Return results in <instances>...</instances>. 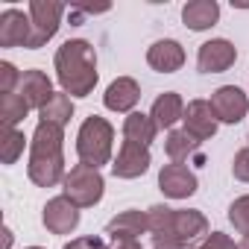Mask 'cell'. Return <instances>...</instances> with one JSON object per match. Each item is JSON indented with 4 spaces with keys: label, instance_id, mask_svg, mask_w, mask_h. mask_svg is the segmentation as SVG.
<instances>
[{
    "label": "cell",
    "instance_id": "cell-19",
    "mask_svg": "<svg viewBox=\"0 0 249 249\" xmlns=\"http://www.w3.org/2000/svg\"><path fill=\"white\" fill-rule=\"evenodd\" d=\"M120 132H123V141H132V144H141V147H150L156 141V135H159L153 117L144 114V111H132V114L123 117V129Z\"/></svg>",
    "mask_w": 249,
    "mask_h": 249
},
{
    "label": "cell",
    "instance_id": "cell-9",
    "mask_svg": "<svg viewBox=\"0 0 249 249\" xmlns=\"http://www.w3.org/2000/svg\"><path fill=\"white\" fill-rule=\"evenodd\" d=\"M196 188H199V179L185 164H173L170 161V164H164L159 170V191L167 199H188V196L196 194Z\"/></svg>",
    "mask_w": 249,
    "mask_h": 249
},
{
    "label": "cell",
    "instance_id": "cell-20",
    "mask_svg": "<svg viewBox=\"0 0 249 249\" xmlns=\"http://www.w3.org/2000/svg\"><path fill=\"white\" fill-rule=\"evenodd\" d=\"M196 150H199V141H196L194 135H188L185 129H170L167 138H164V153H167V159H170L173 164L188 161Z\"/></svg>",
    "mask_w": 249,
    "mask_h": 249
},
{
    "label": "cell",
    "instance_id": "cell-12",
    "mask_svg": "<svg viewBox=\"0 0 249 249\" xmlns=\"http://www.w3.org/2000/svg\"><path fill=\"white\" fill-rule=\"evenodd\" d=\"M141 100V85L132 79V76H117L108 82L106 94H103V106L108 111H117V114H132L135 106Z\"/></svg>",
    "mask_w": 249,
    "mask_h": 249
},
{
    "label": "cell",
    "instance_id": "cell-26",
    "mask_svg": "<svg viewBox=\"0 0 249 249\" xmlns=\"http://www.w3.org/2000/svg\"><path fill=\"white\" fill-rule=\"evenodd\" d=\"M231 176L243 185H249V147L237 150L234 153V161H231Z\"/></svg>",
    "mask_w": 249,
    "mask_h": 249
},
{
    "label": "cell",
    "instance_id": "cell-22",
    "mask_svg": "<svg viewBox=\"0 0 249 249\" xmlns=\"http://www.w3.org/2000/svg\"><path fill=\"white\" fill-rule=\"evenodd\" d=\"M33 108L27 106V100L15 91V94H0V117H3V129H18V123L30 114Z\"/></svg>",
    "mask_w": 249,
    "mask_h": 249
},
{
    "label": "cell",
    "instance_id": "cell-21",
    "mask_svg": "<svg viewBox=\"0 0 249 249\" xmlns=\"http://www.w3.org/2000/svg\"><path fill=\"white\" fill-rule=\"evenodd\" d=\"M38 117L44 120V123H53V126H68L71 123V117H73V97H68L65 91H56L53 97H50V103L38 111Z\"/></svg>",
    "mask_w": 249,
    "mask_h": 249
},
{
    "label": "cell",
    "instance_id": "cell-18",
    "mask_svg": "<svg viewBox=\"0 0 249 249\" xmlns=\"http://www.w3.org/2000/svg\"><path fill=\"white\" fill-rule=\"evenodd\" d=\"M182 21L194 33H205L220 21V3L217 0H191L182 6Z\"/></svg>",
    "mask_w": 249,
    "mask_h": 249
},
{
    "label": "cell",
    "instance_id": "cell-1",
    "mask_svg": "<svg viewBox=\"0 0 249 249\" xmlns=\"http://www.w3.org/2000/svg\"><path fill=\"white\" fill-rule=\"evenodd\" d=\"M56 79L68 97H88L97 88V50L85 38H68L53 56Z\"/></svg>",
    "mask_w": 249,
    "mask_h": 249
},
{
    "label": "cell",
    "instance_id": "cell-11",
    "mask_svg": "<svg viewBox=\"0 0 249 249\" xmlns=\"http://www.w3.org/2000/svg\"><path fill=\"white\" fill-rule=\"evenodd\" d=\"M237 62V47L229 38H211L199 44L196 50V68L199 73H223Z\"/></svg>",
    "mask_w": 249,
    "mask_h": 249
},
{
    "label": "cell",
    "instance_id": "cell-25",
    "mask_svg": "<svg viewBox=\"0 0 249 249\" xmlns=\"http://www.w3.org/2000/svg\"><path fill=\"white\" fill-rule=\"evenodd\" d=\"M21 71L12 62H0V94H15V88H21Z\"/></svg>",
    "mask_w": 249,
    "mask_h": 249
},
{
    "label": "cell",
    "instance_id": "cell-28",
    "mask_svg": "<svg viewBox=\"0 0 249 249\" xmlns=\"http://www.w3.org/2000/svg\"><path fill=\"white\" fill-rule=\"evenodd\" d=\"M62 249H108V246H106L103 237H97V234H85V237H73V240L65 243Z\"/></svg>",
    "mask_w": 249,
    "mask_h": 249
},
{
    "label": "cell",
    "instance_id": "cell-8",
    "mask_svg": "<svg viewBox=\"0 0 249 249\" xmlns=\"http://www.w3.org/2000/svg\"><path fill=\"white\" fill-rule=\"evenodd\" d=\"M217 126H220V120L211 108L208 100H191L185 106V117H182V129L188 135H194L199 144L202 141H211L217 135Z\"/></svg>",
    "mask_w": 249,
    "mask_h": 249
},
{
    "label": "cell",
    "instance_id": "cell-7",
    "mask_svg": "<svg viewBox=\"0 0 249 249\" xmlns=\"http://www.w3.org/2000/svg\"><path fill=\"white\" fill-rule=\"evenodd\" d=\"M41 223H44V229L50 234H71V231L79 229V208L65 194H59V196H53V199L44 202Z\"/></svg>",
    "mask_w": 249,
    "mask_h": 249
},
{
    "label": "cell",
    "instance_id": "cell-10",
    "mask_svg": "<svg viewBox=\"0 0 249 249\" xmlns=\"http://www.w3.org/2000/svg\"><path fill=\"white\" fill-rule=\"evenodd\" d=\"M153 164V156H150V147H141V144H132V141H123L114 161H111V173L117 179H138L150 170Z\"/></svg>",
    "mask_w": 249,
    "mask_h": 249
},
{
    "label": "cell",
    "instance_id": "cell-29",
    "mask_svg": "<svg viewBox=\"0 0 249 249\" xmlns=\"http://www.w3.org/2000/svg\"><path fill=\"white\" fill-rule=\"evenodd\" d=\"M108 249H144L141 246V240H129V237H117V240H111V246Z\"/></svg>",
    "mask_w": 249,
    "mask_h": 249
},
{
    "label": "cell",
    "instance_id": "cell-5",
    "mask_svg": "<svg viewBox=\"0 0 249 249\" xmlns=\"http://www.w3.org/2000/svg\"><path fill=\"white\" fill-rule=\"evenodd\" d=\"M27 12H30V21H33V36H30L27 50H38L50 38H56V33L62 27L65 3H59V0H30Z\"/></svg>",
    "mask_w": 249,
    "mask_h": 249
},
{
    "label": "cell",
    "instance_id": "cell-13",
    "mask_svg": "<svg viewBox=\"0 0 249 249\" xmlns=\"http://www.w3.org/2000/svg\"><path fill=\"white\" fill-rule=\"evenodd\" d=\"M33 36L30 12H21L15 6L0 12V47H27Z\"/></svg>",
    "mask_w": 249,
    "mask_h": 249
},
{
    "label": "cell",
    "instance_id": "cell-3",
    "mask_svg": "<svg viewBox=\"0 0 249 249\" xmlns=\"http://www.w3.org/2000/svg\"><path fill=\"white\" fill-rule=\"evenodd\" d=\"M111 153H114V126L100 114L85 117L79 132H76V156H79V161L100 170L103 164L114 161Z\"/></svg>",
    "mask_w": 249,
    "mask_h": 249
},
{
    "label": "cell",
    "instance_id": "cell-24",
    "mask_svg": "<svg viewBox=\"0 0 249 249\" xmlns=\"http://www.w3.org/2000/svg\"><path fill=\"white\" fill-rule=\"evenodd\" d=\"M229 223H231L240 234H249V194L237 196V199L229 205Z\"/></svg>",
    "mask_w": 249,
    "mask_h": 249
},
{
    "label": "cell",
    "instance_id": "cell-17",
    "mask_svg": "<svg viewBox=\"0 0 249 249\" xmlns=\"http://www.w3.org/2000/svg\"><path fill=\"white\" fill-rule=\"evenodd\" d=\"M150 231V220H147V211H138V208H129V211H120L117 217L108 220L106 226V234L111 240L117 237H129V240H141V234Z\"/></svg>",
    "mask_w": 249,
    "mask_h": 249
},
{
    "label": "cell",
    "instance_id": "cell-16",
    "mask_svg": "<svg viewBox=\"0 0 249 249\" xmlns=\"http://www.w3.org/2000/svg\"><path fill=\"white\" fill-rule=\"evenodd\" d=\"M150 117H153L159 132H164V129L170 132L176 123L185 117V100H182V94H176V91L159 94L156 103H153V108H150Z\"/></svg>",
    "mask_w": 249,
    "mask_h": 249
},
{
    "label": "cell",
    "instance_id": "cell-2",
    "mask_svg": "<svg viewBox=\"0 0 249 249\" xmlns=\"http://www.w3.org/2000/svg\"><path fill=\"white\" fill-rule=\"evenodd\" d=\"M27 176L38 188H56L65 182V129L53 123L38 120V126L30 138V161H27Z\"/></svg>",
    "mask_w": 249,
    "mask_h": 249
},
{
    "label": "cell",
    "instance_id": "cell-14",
    "mask_svg": "<svg viewBox=\"0 0 249 249\" xmlns=\"http://www.w3.org/2000/svg\"><path fill=\"white\" fill-rule=\"evenodd\" d=\"M147 65L159 73H176L185 65V47L176 38H159L147 50Z\"/></svg>",
    "mask_w": 249,
    "mask_h": 249
},
{
    "label": "cell",
    "instance_id": "cell-4",
    "mask_svg": "<svg viewBox=\"0 0 249 249\" xmlns=\"http://www.w3.org/2000/svg\"><path fill=\"white\" fill-rule=\"evenodd\" d=\"M62 194L76 205V208H94L103 202V194H106V179L97 167H88V164H73L62 182Z\"/></svg>",
    "mask_w": 249,
    "mask_h": 249
},
{
    "label": "cell",
    "instance_id": "cell-15",
    "mask_svg": "<svg viewBox=\"0 0 249 249\" xmlns=\"http://www.w3.org/2000/svg\"><path fill=\"white\" fill-rule=\"evenodd\" d=\"M18 94L27 100V106H30L33 111H41V108L50 103V97H53L56 91H53V82H50V76H47L44 71L33 68V71H24Z\"/></svg>",
    "mask_w": 249,
    "mask_h": 249
},
{
    "label": "cell",
    "instance_id": "cell-31",
    "mask_svg": "<svg viewBox=\"0 0 249 249\" xmlns=\"http://www.w3.org/2000/svg\"><path fill=\"white\" fill-rule=\"evenodd\" d=\"M237 249H249V234H243V240L237 243Z\"/></svg>",
    "mask_w": 249,
    "mask_h": 249
},
{
    "label": "cell",
    "instance_id": "cell-32",
    "mask_svg": "<svg viewBox=\"0 0 249 249\" xmlns=\"http://www.w3.org/2000/svg\"><path fill=\"white\" fill-rule=\"evenodd\" d=\"M27 249H44V246H27Z\"/></svg>",
    "mask_w": 249,
    "mask_h": 249
},
{
    "label": "cell",
    "instance_id": "cell-23",
    "mask_svg": "<svg viewBox=\"0 0 249 249\" xmlns=\"http://www.w3.org/2000/svg\"><path fill=\"white\" fill-rule=\"evenodd\" d=\"M24 147H27V138L21 129H3V153H0L3 164H15L24 156Z\"/></svg>",
    "mask_w": 249,
    "mask_h": 249
},
{
    "label": "cell",
    "instance_id": "cell-6",
    "mask_svg": "<svg viewBox=\"0 0 249 249\" xmlns=\"http://www.w3.org/2000/svg\"><path fill=\"white\" fill-rule=\"evenodd\" d=\"M208 103H211L217 120H220V123H229V126L240 123V120L249 114V97H246L243 88H237V85H220V88L211 94Z\"/></svg>",
    "mask_w": 249,
    "mask_h": 249
},
{
    "label": "cell",
    "instance_id": "cell-30",
    "mask_svg": "<svg viewBox=\"0 0 249 249\" xmlns=\"http://www.w3.org/2000/svg\"><path fill=\"white\" fill-rule=\"evenodd\" d=\"M3 249H12V229L3 226Z\"/></svg>",
    "mask_w": 249,
    "mask_h": 249
},
{
    "label": "cell",
    "instance_id": "cell-27",
    "mask_svg": "<svg viewBox=\"0 0 249 249\" xmlns=\"http://www.w3.org/2000/svg\"><path fill=\"white\" fill-rule=\"evenodd\" d=\"M194 249H237V243L226 231H208V237H202V243Z\"/></svg>",
    "mask_w": 249,
    "mask_h": 249
}]
</instances>
